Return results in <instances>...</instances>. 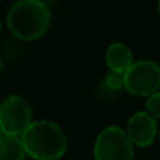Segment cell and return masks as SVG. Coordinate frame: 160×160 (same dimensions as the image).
Returning a JSON list of instances; mask_svg holds the SVG:
<instances>
[{"instance_id": "cell-1", "label": "cell", "mask_w": 160, "mask_h": 160, "mask_svg": "<svg viewBox=\"0 0 160 160\" xmlns=\"http://www.w3.org/2000/svg\"><path fill=\"white\" fill-rule=\"evenodd\" d=\"M20 139L25 155L35 160H58L68 149V138L63 129L48 119L32 121Z\"/></svg>"}, {"instance_id": "cell-2", "label": "cell", "mask_w": 160, "mask_h": 160, "mask_svg": "<svg viewBox=\"0 0 160 160\" xmlns=\"http://www.w3.org/2000/svg\"><path fill=\"white\" fill-rule=\"evenodd\" d=\"M7 27L22 41L38 39L48 31L51 10L42 0H17L7 11Z\"/></svg>"}, {"instance_id": "cell-3", "label": "cell", "mask_w": 160, "mask_h": 160, "mask_svg": "<svg viewBox=\"0 0 160 160\" xmlns=\"http://www.w3.org/2000/svg\"><path fill=\"white\" fill-rule=\"evenodd\" d=\"M125 129L117 125L104 128L94 142L96 160H133L135 149Z\"/></svg>"}, {"instance_id": "cell-4", "label": "cell", "mask_w": 160, "mask_h": 160, "mask_svg": "<svg viewBox=\"0 0 160 160\" xmlns=\"http://www.w3.org/2000/svg\"><path fill=\"white\" fill-rule=\"evenodd\" d=\"M32 122V110L27 98L10 94L0 102V128L3 135L20 138Z\"/></svg>"}, {"instance_id": "cell-5", "label": "cell", "mask_w": 160, "mask_h": 160, "mask_svg": "<svg viewBox=\"0 0 160 160\" xmlns=\"http://www.w3.org/2000/svg\"><path fill=\"white\" fill-rule=\"evenodd\" d=\"M124 87L133 96L149 97L160 88V66L150 59L133 62L124 75Z\"/></svg>"}, {"instance_id": "cell-6", "label": "cell", "mask_w": 160, "mask_h": 160, "mask_svg": "<svg viewBox=\"0 0 160 160\" xmlns=\"http://www.w3.org/2000/svg\"><path fill=\"white\" fill-rule=\"evenodd\" d=\"M125 132L133 146L148 148L159 135L158 122L146 111H138L128 119Z\"/></svg>"}, {"instance_id": "cell-7", "label": "cell", "mask_w": 160, "mask_h": 160, "mask_svg": "<svg viewBox=\"0 0 160 160\" xmlns=\"http://www.w3.org/2000/svg\"><path fill=\"white\" fill-rule=\"evenodd\" d=\"M105 62H107L110 70L125 75V72L133 63L132 51L122 42H114L105 51Z\"/></svg>"}, {"instance_id": "cell-8", "label": "cell", "mask_w": 160, "mask_h": 160, "mask_svg": "<svg viewBox=\"0 0 160 160\" xmlns=\"http://www.w3.org/2000/svg\"><path fill=\"white\" fill-rule=\"evenodd\" d=\"M25 156L20 138L6 135L0 138V160H24Z\"/></svg>"}, {"instance_id": "cell-9", "label": "cell", "mask_w": 160, "mask_h": 160, "mask_svg": "<svg viewBox=\"0 0 160 160\" xmlns=\"http://www.w3.org/2000/svg\"><path fill=\"white\" fill-rule=\"evenodd\" d=\"M145 108H146L145 111H146L149 115H152L155 119L160 118V90L150 94V96L148 97Z\"/></svg>"}, {"instance_id": "cell-10", "label": "cell", "mask_w": 160, "mask_h": 160, "mask_svg": "<svg viewBox=\"0 0 160 160\" xmlns=\"http://www.w3.org/2000/svg\"><path fill=\"white\" fill-rule=\"evenodd\" d=\"M105 84L111 90H121L124 87V73L108 70L107 76H105Z\"/></svg>"}, {"instance_id": "cell-11", "label": "cell", "mask_w": 160, "mask_h": 160, "mask_svg": "<svg viewBox=\"0 0 160 160\" xmlns=\"http://www.w3.org/2000/svg\"><path fill=\"white\" fill-rule=\"evenodd\" d=\"M3 68H4V65H3V61H2V59H0V72H2V70H3Z\"/></svg>"}, {"instance_id": "cell-12", "label": "cell", "mask_w": 160, "mask_h": 160, "mask_svg": "<svg viewBox=\"0 0 160 160\" xmlns=\"http://www.w3.org/2000/svg\"><path fill=\"white\" fill-rule=\"evenodd\" d=\"M158 7H159V13H160V0H158Z\"/></svg>"}, {"instance_id": "cell-13", "label": "cell", "mask_w": 160, "mask_h": 160, "mask_svg": "<svg viewBox=\"0 0 160 160\" xmlns=\"http://www.w3.org/2000/svg\"><path fill=\"white\" fill-rule=\"evenodd\" d=\"M2 136H4V135H3V131H2V128H0V138H2Z\"/></svg>"}, {"instance_id": "cell-14", "label": "cell", "mask_w": 160, "mask_h": 160, "mask_svg": "<svg viewBox=\"0 0 160 160\" xmlns=\"http://www.w3.org/2000/svg\"><path fill=\"white\" fill-rule=\"evenodd\" d=\"M0 31H2V21H0Z\"/></svg>"}, {"instance_id": "cell-15", "label": "cell", "mask_w": 160, "mask_h": 160, "mask_svg": "<svg viewBox=\"0 0 160 160\" xmlns=\"http://www.w3.org/2000/svg\"><path fill=\"white\" fill-rule=\"evenodd\" d=\"M159 142H160V131H159Z\"/></svg>"}, {"instance_id": "cell-16", "label": "cell", "mask_w": 160, "mask_h": 160, "mask_svg": "<svg viewBox=\"0 0 160 160\" xmlns=\"http://www.w3.org/2000/svg\"><path fill=\"white\" fill-rule=\"evenodd\" d=\"M0 2H2V0H0Z\"/></svg>"}]
</instances>
